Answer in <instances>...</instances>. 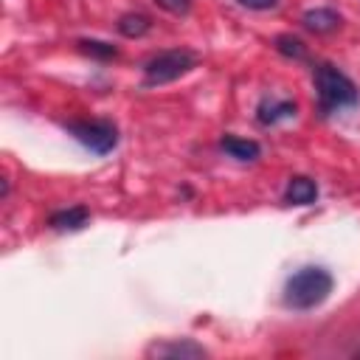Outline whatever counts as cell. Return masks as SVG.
Here are the masks:
<instances>
[{"instance_id": "6da1fadb", "label": "cell", "mask_w": 360, "mask_h": 360, "mask_svg": "<svg viewBox=\"0 0 360 360\" xmlns=\"http://www.w3.org/2000/svg\"><path fill=\"white\" fill-rule=\"evenodd\" d=\"M312 84H315L321 115H332V112L349 110V107H354L360 101L357 84L343 70H338L335 65H326V62L315 65L312 68Z\"/></svg>"}, {"instance_id": "7a4b0ae2", "label": "cell", "mask_w": 360, "mask_h": 360, "mask_svg": "<svg viewBox=\"0 0 360 360\" xmlns=\"http://www.w3.org/2000/svg\"><path fill=\"white\" fill-rule=\"evenodd\" d=\"M335 287V278L326 267L307 264L295 270L284 284V304L290 309H315L321 307Z\"/></svg>"}, {"instance_id": "3957f363", "label": "cell", "mask_w": 360, "mask_h": 360, "mask_svg": "<svg viewBox=\"0 0 360 360\" xmlns=\"http://www.w3.org/2000/svg\"><path fill=\"white\" fill-rule=\"evenodd\" d=\"M197 68V53L188 48H172V51H160L155 53L146 65H143V87H160L169 84L180 76H186L188 70Z\"/></svg>"}, {"instance_id": "277c9868", "label": "cell", "mask_w": 360, "mask_h": 360, "mask_svg": "<svg viewBox=\"0 0 360 360\" xmlns=\"http://www.w3.org/2000/svg\"><path fill=\"white\" fill-rule=\"evenodd\" d=\"M65 129L90 152L107 155L118 146V129L107 118H90V121H68Z\"/></svg>"}, {"instance_id": "5b68a950", "label": "cell", "mask_w": 360, "mask_h": 360, "mask_svg": "<svg viewBox=\"0 0 360 360\" xmlns=\"http://www.w3.org/2000/svg\"><path fill=\"white\" fill-rule=\"evenodd\" d=\"M295 112H298V107H295V101H290V98H262V104H259V110H256V121H259L262 127H273V124H278V121L295 118Z\"/></svg>"}, {"instance_id": "8992f818", "label": "cell", "mask_w": 360, "mask_h": 360, "mask_svg": "<svg viewBox=\"0 0 360 360\" xmlns=\"http://www.w3.org/2000/svg\"><path fill=\"white\" fill-rule=\"evenodd\" d=\"M146 354L149 357H205L208 352L200 346V343H194V340H169V343H155V346H149L146 349Z\"/></svg>"}, {"instance_id": "52a82bcc", "label": "cell", "mask_w": 360, "mask_h": 360, "mask_svg": "<svg viewBox=\"0 0 360 360\" xmlns=\"http://www.w3.org/2000/svg\"><path fill=\"white\" fill-rule=\"evenodd\" d=\"M315 200H318V186H315V180H309V177H304V174L290 177V183H287V188H284V202H287V205H309V202H315Z\"/></svg>"}, {"instance_id": "ba28073f", "label": "cell", "mask_w": 360, "mask_h": 360, "mask_svg": "<svg viewBox=\"0 0 360 360\" xmlns=\"http://www.w3.org/2000/svg\"><path fill=\"white\" fill-rule=\"evenodd\" d=\"M90 219V211L84 205H70V208H62V211H53L48 217V225L53 231H82Z\"/></svg>"}, {"instance_id": "9c48e42d", "label": "cell", "mask_w": 360, "mask_h": 360, "mask_svg": "<svg viewBox=\"0 0 360 360\" xmlns=\"http://www.w3.org/2000/svg\"><path fill=\"white\" fill-rule=\"evenodd\" d=\"M219 149L228 152L231 158L242 160V163L256 160L259 152H262V146H259L256 141H250V138H239V135H222V138H219Z\"/></svg>"}, {"instance_id": "30bf717a", "label": "cell", "mask_w": 360, "mask_h": 360, "mask_svg": "<svg viewBox=\"0 0 360 360\" xmlns=\"http://www.w3.org/2000/svg\"><path fill=\"white\" fill-rule=\"evenodd\" d=\"M301 22H304V28H309L315 34H329V31H335L340 25V14L332 11V8H309L301 17Z\"/></svg>"}, {"instance_id": "8fae6325", "label": "cell", "mask_w": 360, "mask_h": 360, "mask_svg": "<svg viewBox=\"0 0 360 360\" xmlns=\"http://www.w3.org/2000/svg\"><path fill=\"white\" fill-rule=\"evenodd\" d=\"M152 28V22H149V17L146 14H124L121 20H118V31L124 34V37H143L146 31Z\"/></svg>"}, {"instance_id": "7c38bea8", "label": "cell", "mask_w": 360, "mask_h": 360, "mask_svg": "<svg viewBox=\"0 0 360 360\" xmlns=\"http://www.w3.org/2000/svg\"><path fill=\"white\" fill-rule=\"evenodd\" d=\"M79 51L82 53H90V56H98V59L118 56V48L110 45V42H101V39H79Z\"/></svg>"}, {"instance_id": "4fadbf2b", "label": "cell", "mask_w": 360, "mask_h": 360, "mask_svg": "<svg viewBox=\"0 0 360 360\" xmlns=\"http://www.w3.org/2000/svg\"><path fill=\"white\" fill-rule=\"evenodd\" d=\"M276 51L284 53V56H290V59H304V53H307L304 42H301L298 37H290V34L276 37Z\"/></svg>"}, {"instance_id": "5bb4252c", "label": "cell", "mask_w": 360, "mask_h": 360, "mask_svg": "<svg viewBox=\"0 0 360 360\" xmlns=\"http://www.w3.org/2000/svg\"><path fill=\"white\" fill-rule=\"evenodd\" d=\"M155 3L169 14H188L191 11V0H155Z\"/></svg>"}, {"instance_id": "9a60e30c", "label": "cell", "mask_w": 360, "mask_h": 360, "mask_svg": "<svg viewBox=\"0 0 360 360\" xmlns=\"http://www.w3.org/2000/svg\"><path fill=\"white\" fill-rule=\"evenodd\" d=\"M242 8H250V11H270L278 6V0H236Z\"/></svg>"}]
</instances>
